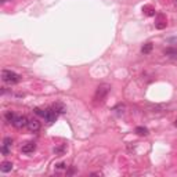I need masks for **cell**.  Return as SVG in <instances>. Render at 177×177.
I'll use <instances>...</instances> for the list:
<instances>
[{
	"instance_id": "obj_1",
	"label": "cell",
	"mask_w": 177,
	"mask_h": 177,
	"mask_svg": "<svg viewBox=\"0 0 177 177\" xmlns=\"http://www.w3.org/2000/svg\"><path fill=\"white\" fill-rule=\"evenodd\" d=\"M2 80L4 83H8V85H15L21 80V76L18 73L10 71V69H3L2 71Z\"/></svg>"
},
{
	"instance_id": "obj_2",
	"label": "cell",
	"mask_w": 177,
	"mask_h": 177,
	"mask_svg": "<svg viewBox=\"0 0 177 177\" xmlns=\"http://www.w3.org/2000/svg\"><path fill=\"white\" fill-rule=\"evenodd\" d=\"M109 90H111V86H109V85H107V83H102V85H100L98 87H97V90H95L94 98L97 100V101H104L105 97L108 95Z\"/></svg>"
},
{
	"instance_id": "obj_3",
	"label": "cell",
	"mask_w": 177,
	"mask_h": 177,
	"mask_svg": "<svg viewBox=\"0 0 177 177\" xmlns=\"http://www.w3.org/2000/svg\"><path fill=\"white\" fill-rule=\"evenodd\" d=\"M28 118L24 116V115H17L15 119L13 121V126H15L17 129H22V127H26L28 126Z\"/></svg>"
},
{
	"instance_id": "obj_4",
	"label": "cell",
	"mask_w": 177,
	"mask_h": 177,
	"mask_svg": "<svg viewBox=\"0 0 177 177\" xmlns=\"http://www.w3.org/2000/svg\"><path fill=\"white\" fill-rule=\"evenodd\" d=\"M57 116H58V112L56 111V109H46V114H44V121L47 122V123H53V122H56L57 121Z\"/></svg>"
},
{
	"instance_id": "obj_5",
	"label": "cell",
	"mask_w": 177,
	"mask_h": 177,
	"mask_svg": "<svg viewBox=\"0 0 177 177\" xmlns=\"http://www.w3.org/2000/svg\"><path fill=\"white\" fill-rule=\"evenodd\" d=\"M35 150H36V144H35V143H32V141H29V143L24 144L22 148H21V151H22L24 154H31V152H33Z\"/></svg>"
},
{
	"instance_id": "obj_6",
	"label": "cell",
	"mask_w": 177,
	"mask_h": 177,
	"mask_svg": "<svg viewBox=\"0 0 177 177\" xmlns=\"http://www.w3.org/2000/svg\"><path fill=\"white\" fill-rule=\"evenodd\" d=\"M26 127L35 133V131H37L40 129V122L37 121V119H31V121L28 122V126H26Z\"/></svg>"
},
{
	"instance_id": "obj_7",
	"label": "cell",
	"mask_w": 177,
	"mask_h": 177,
	"mask_svg": "<svg viewBox=\"0 0 177 177\" xmlns=\"http://www.w3.org/2000/svg\"><path fill=\"white\" fill-rule=\"evenodd\" d=\"M53 109H56L58 114H65L66 112V107L63 104V102H60V101H57V102L53 104Z\"/></svg>"
},
{
	"instance_id": "obj_8",
	"label": "cell",
	"mask_w": 177,
	"mask_h": 177,
	"mask_svg": "<svg viewBox=\"0 0 177 177\" xmlns=\"http://www.w3.org/2000/svg\"><path fill=\"white\" fill-rule=\"evenodd\" d=\"M163 54L166 57H170V58H177V49H173V47H167V49L163 50Z\"/></svg>"
},
{
	"instance_id": "obj_9",
	"label": "cell",
	"mask_w": 177,
	"mask_h": 177,
	"mask_svg": "<svg viewBox=\"0 0 177 177\" xmlns=\"http://www.w3.org/2000/svg\"><path fill=\"white\" fill-rule=\"evenodd\" d=\"M11 169H13V163L11 162H3L2 163V166H0V170L3 172V173H8V172H11Z\"/></svg>"
},
{
	"instance_id": "obj_10",
	"label": "cell",
	"mask_w": 177,
	"mask_h": 177,
	"mask_svg": "<svg viewBox=\"0 0 177 177\" xmlns=\"http://www.w3.org/2000/svg\"><path fill=\"white\" fill-rule=\"evenodd\" d=\"M136 133H137L138 136H148V129L144 127V126H138V127H136Z\"/></svg>"
},
{
	"instance_id": "obj_11",
	"label": "cell",
	"mask_w": 177,
	"mask_h": 177,
	"mask_svg": "<svg viewBox=\"0 0 177 177\" xmlns=\"http://www.w3.org/2000/svg\"><path fill=\"white\" fill-rule=\"evenodd\" d=\"M152 50V43H145L144 46L141 47V53L143 54H150Z\"/></svg>"
},
{
	"instance_id": "obj_12",
	"label": "cell",
	"mask_w": 177,
	"mask_h": 177,
	"mask_svg": "<svg viewBox=\"0 0 177 177\" xmlns=\"http://www.w3.org/2000/svg\"><path fill=\"white\" fill-rule=\"evenodd\" d=\"M65 150H66V147L63 144V145H60V147H56L53 151H54V154H56V155H61V154H64V151H65Z\"/></svg>"
},
{
	"instance_id": "obj_13",
	"label": "cell",
	"mask_w": 177,
	"mask_h": 177,
	"mask_svg": "<svg viewBox=\"0 0 177 177\" xmlns=\"http://www.w3.org/2000/svg\"><path fill=\"white\" fill-rule=\"evenodd\" d=\"M15 116H17V115L14 114V112L8 111V112L6 114V119H7V122H11V123H13V121L15 119Z\"/></svg>"
},
{
	"instance_id": "obj_14",
	"label": "cell",
	"mask_w": 177,
	"mask_h": 177,
	"mask_svg": "<svg viewBox=\"0 0 177 177\" xmlns=\"http://www.w3.org/2000/svg\"><path fill=\"white\" fill-rule=\"evenodd\" d=\"M3 145H6V147H10L11 148V145H13V138L11 137H6L3 140Z\"/></svg>"
},
{
	"instance_id": "obj_15",
	"label": "cell",
	"mask_w": 177,
	"mask_h": 177,
	"mask_svg": "<svg viewBox=\"0 0 177 177\" xmlns=\"http://www.w3.org/2000/svg\"><path fill=\"white\" fill-rule=\"evenodd\" d=\"M143 11H145V14H147V15H154V14H155V10L152 8V7H144V8H143Z\"/></svg>"
},
{
	"instance_id": "obj_16",
	"label": "cell",
	"mask_w": 177,
	"mask_h": 177,
	"mask_svg": "<svg viewBox=\"0 0 177 177\" xmlns=\"http://www.w3.org/2000/svg\"><path fill=\"white\" fill-rule=\"evenodd\" d=\"M123 109H125V105L119 104V105H116V107L114 108V111H116L118 114H123Z\"/></svg>"
},
{
	"instance_id": "obj_17",
	"label": "cell",
	"mask_w": 177,
	"mask_h": 177,
	"mask_svg": "<svg viewBox=\"0 0 177 177\" xmlns=\"http://www.w3.org/2000/svg\"><path fill=\"white\" fill-rule=\"evenodd\" d=\"M2 154H3L4 156H7V155L10 154V147H6V145H3V147H2Z\"/></svg>"
},
{
	"instance_id": "obj_18",
	"label": "cell",
	"mask_w": 177,
	"mask_h": 177,
	"mask_svg": "<svg viewBox=\"0 0 177 177\" xmlns=\"http://www.w3.org/2000/svg\"><path fill=\"white\" fill-rule=\"evenodd\" d=\"M35 114L39 115V116H44L46 111H43V109H40V108H35Z\"/></svg>"
},
{
	"instance_id": "obj_19",
	"label": "cell",
	"mask_w": 177,
	"mask_h": 177,
	"mask_svg": "<svg viewBox=\"0 0 177 177\" xmlns=\"http://www.w3.org/2000/svg\"><path fill=\"white\" fill-rule=\"evenodd\" d=\"M65 166H66L65 163H58V165H57V167H58V169H64Z\"/></svg>"
},
{
	"instance_id": "obj_20",
	"label": "cell",
	"mask_w": 177,
	"mask_h": 177,
	"mask_svg": "<svg viewBox=\"0 0 177 177\" xmlns=\"http://www.w3.org/2000/svg\"><path fill=\"white\" fill-rule=\"evenodd\" d=\"M174 126H176V127H177V119H176V122H174Z\"/></svg>"
},
{
	"instance_id": "obj_21",
	"label": "cell",
	"mask_w": 177,
	"mask_h": 177,
	"mask_svg": "<svg viewBox=\"0 0 177 177\" xmlns=\"http://www.w3.org/2000/svg\"><path fill=\"white\" fill-rule=\"evenodd\" d=\"M176 3H177V0H176Z\"/></svg>"
}]
</instances>
